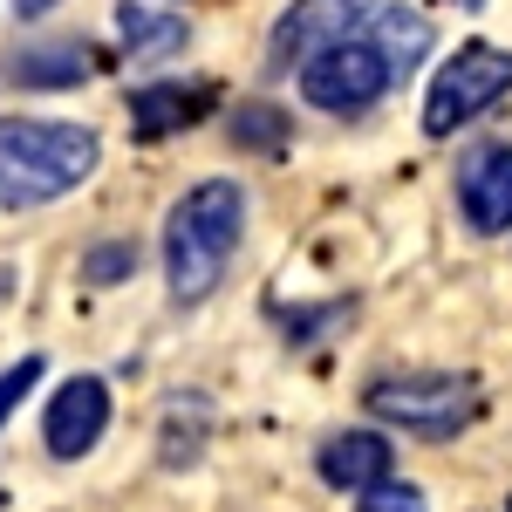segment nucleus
Wrapping results in <instances>:
<instances>
[{
	"mask_svg": "<svg viewBox=\"0 0 512 512\" xmlns=\"http://www.w3.org/2000/svg\"><path fill=\"white\" fill-rule=\"evenodd\" d=\"M376 7H383V0H294V7L274 21L267 69H274V76H294L308 55L335 48V41H349L355 28H369V21H376Z\"/></svg>",
	"mask_w": 512,
	"mask_h": 512,
	"instance_id": "obj_6",
	"label": "nucleus"
},
{
	"mask_svg": "<svg viewBox=\"0 0 512 512\" xmlns=\"http://www.w3.org/2000/svg\"><path fill=\"white\" fill-rule=\"evenodd\" d=\"M369 28H376V55L390 62V82L410 76V69L431 55V41H437L431 35V14H417V7H376Z\"/></svg>",
	"mask_w": 512,
	"mask_h": 512,
	"instance_id": "obj_12",
	"label": "nucleus"
},
{
	"mask_svg": "<svg viewBox=\"0 0 512 512\" xmlns=\"http://www.w3.org/2000/svg\"><path fill=\"white\" fill-rule=\"evenodd\" d=\"M0 76L14 89H76L89 76V48L82 41H41V48H14Z\"/></svg>",
	"mask_w": 512,
	"mask_h": 512,
	"instance_id": "obj_10",
	"label": "nucleus"
},
{
	"mask_svg": "<svg viewBox=\"0 0 512 512\" xmlns=\"http://www.w3.org/2000/svg\"><path fill=\"white\" fill-rule=\"evenodd\" d=\"M390 89V62L376 55V41H335V48H321L301 62V96L328 110V117H362L376 96Z\"/></svg>",
	"mask_w": 512,
	"mask_h": 512,
	"instance_id": "obj_5",
	"label": "nucleus"
},
{
	"mask_svg": "<svg viewBox=\"0 0 512 512\" xmlns=\"http://www.w3.org/2000/svg\"><path fill=\"white\" fill-rule=\"evenodd\" d=\"M137 274V246L130 239H110V246H89V260H82V280L89 287H117V280Z\"/></svg>",
	"mask_w": 512,
	"mask_h": 512,
	"instance_id": "obj_16",
	"label": "nucleus"
},
{
	"mask_svg": "<svg viewBox=\"0 0 512 512\" xmlns=\"http://www.w3.org/2000/svg\"><path fill=\"white\" fill-rule=\"evenodd\" d=\"M205 103H212V89L151 82V89H137V96H130V123H137L144 137H171V130H185V123L205 117Z\"/></svg>",
	"mask_w": 512,
	"mask_h": 512,
	"instance_id": "obj_11",
	"label": "nucleus"
},
{
	"mask_svg": "<svg viewBox=\"0 0 512 512\" xmlns=\"http://www.w3.org/2000/svg\"><path fill=\"white\" fill-rule=\"evenodd\" d=\"M458 205L472 233H512V144H478L458 171Z\"/></svg>",
	"mask_w": 512,
	"mask_h": 512,
	"instance_id": "obj_8",
	"label": "nucleus"
},
{
	"mask_svg": "<svg viewBox=\"0 0 512 512\" xmlns=\"http://www.w3.org/2000/svg\"><path fill=\"white\" fill-rule=\"evenodd\" d=\"M355 512H431V499H424L417 485H403V478H383V485L362 492V506H355Z\"/></svg>",
	"mask_w": 512,
	"mask_h": 512,
	"instance_id": "obj_17",
	"label": "nucleus"
},
{
	"mask_svg": "<svg viewBox=\"0 0 512 512\" xmlns=\"http://www.w3.org/2000/svg\"><path fill=\"white\" fill-rule=\"evenodd\" d=\"M117 35H123V48H130L137 62H164V55L185 48V14H158V7H144V0H123Z\"/></svg>",
	"mask_w": 512,
	"mask_h": 512,
	"instance_id": "obj_13",
	"label": "nucleus"
},
{
	"mask_svg": "<svg viewBox=\"0 0 512 512\" xmlns=\"http://www.w3.org/2000/svg\"><path fill=\"white\" fill-rule=\"evenodd\" d=\"M499 96H512V55L492 48V41H472V48H458V55L437 69L431 96H424V130H431V137H451L458 123L485 117Z\"/></svg>",
	"mask_w": 512,
	"mask_h": 512,
	"instance_id": "obj_4",
	"label": "nucleus"
},
{
	"mask_svg": "<svg viewBox=\"0 0 512 512\" xmlns=\"http://www.w3.org/2000/svg\"><path fill=\"white\" fill-rule=\"evenodd\" d=\"M35 383H41V355H21L14 369H0V424L21 410V396L35 390Z\"/></svg>",
	"mask_w": 512,
	"mask_h": 512,
	"instance_id": "obj_18",
	"label": "nucleus"
},
{
	"mask_svg": "<svg viewBox=\"0 0 512 512\" xmlns=\"http://www.w3.org/2000/svg\"><path fill=\"white\" fill-rule=\"evenodd\" d=\"M315 465L335 492H369V485H383L396 472V451H390L383 431H335L315 451Z\"/></svg>",
	"mask_w": 512,
	"mask_h": 512,
	"instance_id": "obj_9",
	"label": "nucleus"
},
{
	"mask_svg": "<svg viewBox=\"0 0 512 512\" xmlns=\"http://www.w3.org/2000/svg\"><path fill=\"white\" fill-rule=\"evenodd\" d=\"M239 233H246V192L233 178H205L171 205L164 219V280H171V301H205L226 267L239 253Z\"/></svg>",
	"mask_w": 512,
	"mask_h": 512,
	"instance_id": "obj_1",
	"label": "nucleus"
},
{
	"mask_svg": "<svg viewBox=\"0 0 512 512\" xmlns=\"http://www.w3.org/2000/svg\"><path fill=\"white\" fill-rule=\"evenodd\" d=\"M458 7H485V0H458Z\"/></svg>",
	"mask_w": 512,
	"mask_h": 512,
	"instance_id": "obj_20",
	"label": "nucleus"
},
{
	"mask_svg": "<svg viewBox=\"0 0 512 512\" xmlns=\"http://www.w3.org/2000/svg\"><path fill=\"white\" fill-rule=\"evenodd\" d=\"M110 431V390L96 376H76L48 396V417H41V437H48V458H89Z\"/></svg>",
	"mask_w": 512,
	"mask_h": 512,
	"instance_id": "obj_7",
	"label": "nucleus"
},
{
	"mask_svg": "<svg viewBox=\"0 0 512 512\" xmlns=\"http://www.w3.org/2000/svg\"><path fill=\"white\" fill-rule=\"evenodd\" d=\"M233 137L246 151H280V144H287V117H280L274 103H246L233 117Z\"/></svg>",
	"mask_w": 512,
	"mask_h": 512,
	"instance_id": "obj_15",
	"label": "nucleus"
},
{
	"mask_svg": "<svg viewBox=\"0 0 512 512\" xmlns=\"http://www.w3.org/2000/svg\"><path fill=\"white\" fill-rule=\"evenodd\" d=\"M205 403L192 410V424H185V403H171V417H164V444H158V458L171 465V472H185V465H198L205 458Z\"/></svg>",
	"mask_w": 512,
	"mask_h": 512,
	"instance_id": "obj_14",
	"label": "nucleus"
},
{
	"mask_svg": "<svg viewBox=\"0 0 512 512\" xmlns=\"http://www.w3.org/2000/svg\"><path fill=\"white\" fill-rule=\"evenodd\" d=\"M362 403H369V417H383V424H396V431L444 444V437H458L465 424H472L478 390H472V376L424 369V376H383V383H369Z\"/></svg>",
	"mask_w": 512,
	"mask_h": 512,
	"instance_id": "obj_3",
	"label": "nucleus"
},
{
	"mask_svg": "<svg viewBox=\"0 0 512 512\" xmlns=\"http://www.w3.org/2000/svg\"><path fill=\"white\" fill-rule=\"evenodd\" d=\"M103 144L82 123L55 117H14L0 123V205H48V198L76 192L96 171Z\"/></svg>",
	"mask_w": 512,
	"mask_h": 512,
	"instance_id": "obj_2",
	"label": "nucleus"
},
{
	"mask_svg": "<svg viewBox=\"0 0 512 512\" xmlns=\"http://www.w3.org/2000/svg\"><path fill=\"white\" fill-rule=\"evenodd\" d=\"M55 0H14V14H48Z\"/></svg>",
	"mask_w": 512,
	"mask_h": 512,
	"instance_id": "obj_19",
	"label": "nucleus"
}]
</instances>
